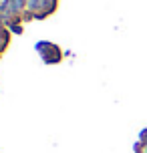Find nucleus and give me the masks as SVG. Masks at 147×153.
Wrapping results in <instances>:
<instances>
[]
</instances>
